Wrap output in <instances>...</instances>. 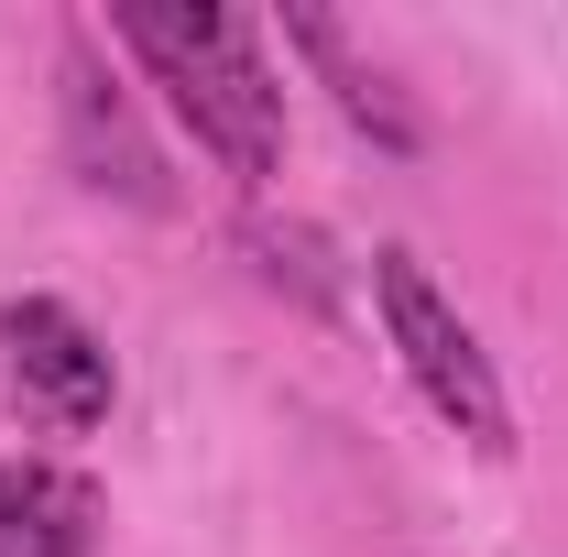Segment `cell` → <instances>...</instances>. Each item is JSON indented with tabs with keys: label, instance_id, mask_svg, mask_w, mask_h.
<instances>
[{
	"label": "cell",
	"instance_id": "1",
	"mask_svg": "<svg viewBox=\"0 0 568 557\" xmlns=\"http://www.w3.org/2000/svg\"><path fill=\"white\" fill-rule=\"evenodd\" d=\"M110 33L153 67V88L175 99L197 153H219V175H241V186L284 175V77L241 11H219V0H121Z\"/></svg>",
	"mask_w": 568,
	"mask_h": 557
},
{
	"label": "cell",
	"instance_id": "2",
	"mask_svg": "<svg viewBox=\"0 0 568 557\" xmlns=\"http://www.w3.org/2000/svg\"><path fill=\"white\" fill-rule=\"evenodd\" d=\"M372 306H383V340H394V361L416 372V394H426L448 426H459L481 459H503V448H514L503 372H493V350L470 340V317H459V306L426 284L416 252H372Z\"/></svg>",
	"mask_w": 568,
	"mask_h": 557
},
{
	"label": "cell",
	"instance_id": "3",
	"mask_svg": "<svg viewBox=\"0 0 568 557\" xmlns=\"http://www.w3.org/2000/svg\"><path fill=\"white\" fill-rule=\"evenodd\" d=\"M0 372H11V405L55 437H88L121 405V372H110V340L77 317L67 295H11L0 306Z\"/></svg>",
	"mask_w": 568,
	"mask_h": 557
},
{
	"label": "cell",
	"instance_id": "4",
	"mask_svg": "<svg viewBox=\"0 0 568 557\" xmlns=\"http://www.w3.org/2000/svg\"><path fill=\"white\" fill-rule=\"evenodd\" d=\"M67 164L88 198H121V209H175V186H164V153L142 142L132 99L99 77L88 44H67Z\"/></svg>",
	"mask_w": 568,
	"mask_h": 557
},
{
	"label": "cell",
	"instance_id": "5",
	"mask_svg": "<svg viewBox=\"0 0 568 557\" xmlns=\"http://www.w3.org/2000/svg\"><path fill=\"white\" fill-rule=\"evenodd\" d=\"M110 492L67 459H0V557H99Z\"/></svg>",
	"mask_w": 568,
	"mask_h": 557
},
{
	"label": "cell",
	"instance_id": "6",
	"mask_svg": "<svg viewBox=\"0 0 568 557\" xmlns=\"http://www.w3.org/2000/svg\"><path fill=\"white\" fill-rule=\"evenodd\" d=\"M284 44L328 67V88H339V110H351V132H372L383 153H416V142H426V121L405 110V99H394V77H383V67H361V55H351V33H339L328 11H284Z\"/></svg>",
	"mask_w": 568,
	"mask_h": 557
}]
</instances>
